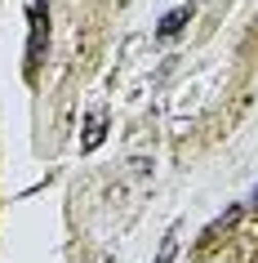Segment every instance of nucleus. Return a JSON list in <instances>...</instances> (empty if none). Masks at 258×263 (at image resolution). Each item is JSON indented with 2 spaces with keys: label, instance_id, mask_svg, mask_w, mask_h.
<instances>
[{
  "label": "nucleus",
  "instance_id": "obj_5",
  "mask_svg": "<svg viewBox=\"0 0 258 263\" xmlns=\"http://www.w3.org/2000/svg\"><path fill=\"white\" fill-rule=\"evenodd\" d=\"M254 205H258V187H254Z\"/></svg>",
  "mask_w": 258,
  "mask_h": 263
},
{
  "label": "nucleus",
  "instance_id": "obj_1",
  "mask_svg": "<svg viewBox=\"0 0 258 263\" xmlns=\"http://www.w3.org/2000/svg\"><path fill=\"white\" fill-rule=\"evenodd\" d=\"M41 41H45V5H31V67L41 63Z\"/></svg>",
  "mask_w": 258,
  "mask_h": 263
},
{
  "label": "nucleus",
  "instance_id": "obj_2",
  "mask_svg": "<svg viewBox=\"0 0 258 263\" xmlns=\"http://www.w3.org/2000/svg\"><path fill=\"white\" fill-rule=\"evenodd\" d=\"M187 23H191V5H183V9H169V14L161 18V36L169 41V36H178Z\"/></svg>",
  "mask_w": 258,
  "mask_h": 263
},
{
  "label": "nucleus",
  "instance_id": "obj_4",
  "mask_svg": "<svg viewBox=\"0 0 258 263\" xmlns=\"http://www.w3.org/2000/svg\"><path fill=\"white\" fill-rule=\"evenodd\" d=\"M98 143H103V111L89 116V134H85V152H94Z\"/></svg>",
  "mask_w": 258,
  "mask_h": 263
},
{
  "label": "nucleus",
  "instance_id": "obj_3",
  "mask_svg": "<svg viewBox=\"0 0 258 263\" xmlns=\"http://www.w3.org/2000/svg\"><path fill=\"white\" fill-rule=\"evenodd\" d=\"M174 250H178V228H169V232H165V241H161V250H156V259H151V263H169V259H174Z\"/></svg>",
  "mask_w": 258,
  "mask_h": 263
}]
</instances>
